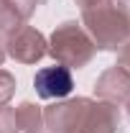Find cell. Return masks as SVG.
Masks as SVG:
<instances>
[{
    "label": "cell",
    "instance_id": "cell-1",
    "mask_svg": "<svg viewBox=\"0 0 130 133\" xmlns=\"http://www.w3.org/2000/svg\"><path fill=\"white\" fill-rule=\"evenodd\" d=\"M36 92L41 95V97H66L69 92H71V74H69V69L66 66H46V69H41V72H36Z\"/></svg>",
    "mask_w": 130,
    "mask_h": 133
}]
</instances>
